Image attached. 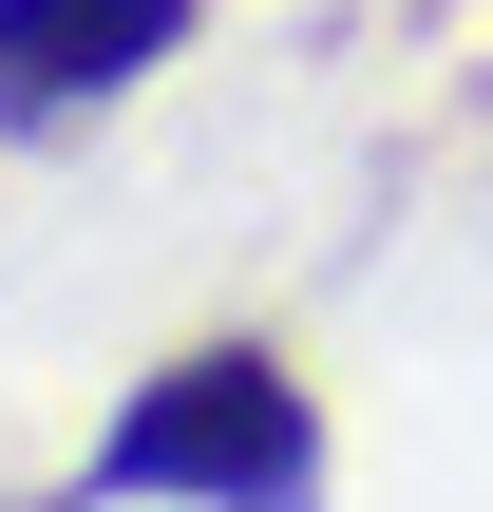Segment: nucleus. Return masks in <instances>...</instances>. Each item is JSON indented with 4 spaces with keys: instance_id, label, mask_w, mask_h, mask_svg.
I'll return each mask as SVG.
<instances>
[{
    "instance_id": "f257e3e1",
    "label": "nucleus",
    "mask_w": 493,
    "mask_h": 512,
    "mask_svg": "<svg viewBox=\"0 0 493 512\" xmlns=\"http://www.w3.org/2000/svg\"><path fill=\"white\" fill-rule=\"evenodd\" d=\"M76 494H114V512H323V399H304L285 342H190L95 418Z\"/></svg>"
},
{
    "instance_id": "f03ea898",
    "label": "nucleus",
    "mask_w": 493,
    "mask_h": 512,
    "mask_svg": "<svg viewBox=\"0 0 493 512\" xmlns=\"http://www.w3.org/2000/svg\"><path fill=\"white\" fill-rule=\"evenodd\" d=\"M190 19H209V0H0V133H19V152H38V133H95L133 76L190 57Z\"/></svg>"
}]
</instances>
